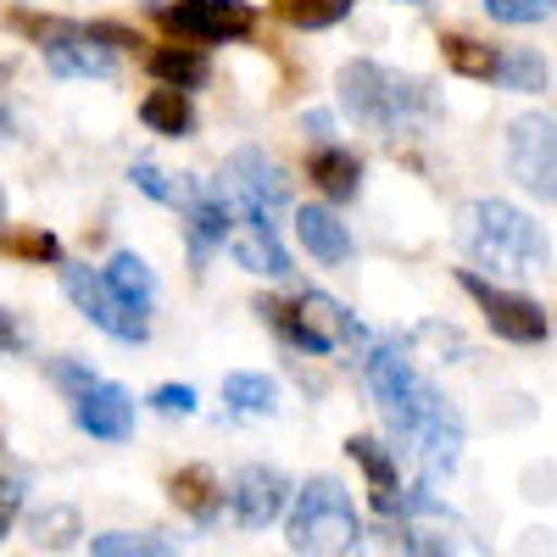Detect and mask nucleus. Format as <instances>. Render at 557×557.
<instances>
[{"mask_svg":"<svg viewBox=\"0 0 557 557\" xmlns=\"http://www.w3.org/2000/svg\"><path fill=\"white\" fill-rule=\"evenodd\" d=\"M407 7H424V0H407Z\"/></svg>","mask_w":557,"mask_h":557,"instance_id":"nucleus-39","label":"nucleus"},{"mask_svg":"<svg viewBox=\"0 0 557 557\" xmlns=\"http://www.w3.org/2000/svg\"><path fill=\"white\" fill-rule=\"evenodd\" d=\"M441 57H446V67L462 73V78H496V62H502L496 45H480V39H469V34H446V39H441Z\"/></svg>","mask_w":557,"mask_h":557,"instance_id":"nucleus-26","label":"nucleus"},{"mask_svg":"<svg viewBox=\"0 0 557 557\" xmlns=\"http://www.w3.org/2000/svg\"><path fill=\"white\" fill-rule=\"evenodd\" d=\"M396 546H401V552H457L451 535H430V530H401Z\"/></svg>","mask_w":557,"mask_h":557,"instance_id":"nucleus-34","label":"nucleus"},{"mask_svg":"<svg viewBox=\"0 0 557 557\" xmlns=\"http://www.w3.org/2000/svg\"><path fill=\"white\" fill-rule=\"evenodd\" d=\"M223 496H228V513H235V524L268 530V524L290 507V480L278 474V469H268V462H251V469L235 474V485H228Z\"/></svg>","mask_w":557,"mask_h":557,"instance_id":"nucleus-14","label":"nucleus"},{"mask_svg":"<svg viewBox=\"0 0 557 557\" xmlns=\"http://www.w3.org/2000/svg\"><path fill=\"white\" fill-rule=\"evenodd\" d=\"M62 268V290H67V301L96 323L101 335H112V341H123V346H146L151 341V318L139 312V307H128L112 285H107V273L101 268H89V262H57Z\"/></svg>","mask_w":557,"mask_h":557,"instance_id":"nucleus-6","label":"nucleus"},{"mask_svg":"<svg viewBox=\"0 0 557 557\" xmlns=\"http://www.w3.org/2000/svg\"><path fill=\"white\" fill-rule=\"evenodd\" d=\"M346 451H351V462L368 474V491H374V507L380 513H396V457L374 441V435H351L346 441Z\"/></svg>","mask_w":557,"mask_h":557,"instance_id":"nucleus-19","label":"nucleus"},{"mask_svg":"<svg viewBox=\"0 0 557 557\" xmlns=\"http://www.w3.org/2000/svg\"><path fill=\"white\" fill-rule=\"evenodd\" d=\"M301 128H307V134L318 139V146H323V139H330V128H335V117H330V112H307V117H301Z\"/></svg>","mask_w":557,"mask_h":557,"instance_id":"nucleus-37","label":"nucleus"},{"mask_svg":"<svg viewBox=\"0 0 557 557\" xmlns=\"http://www.w3.org/2000/svg\"><path fill=\"white\" fill-rule=\"evenodd\" d=\"M17 351H28V330L12 307H0V357H17Z\"/></svg>","mask_w":557,"mask_h":557,"instance_id":"nucleus-33","label":"nucleus"},{"mask_svg":"<svg viewBox=\"0 0 557 557\" xmlns=\"http://www.w3.org/2000/svg\"><path fill=\"white\" fill-rule=\"evenodd\" d=\"M139 117H146V128H151V134H168V139H184V134L196 128L190 96H184V89H173V84L151 89V96L139 101Z\"/></svg>","mask_w":557,"mask_h":557,"instance_id":"nucleus-20","label":"nucleus"},{"mask_svg":"<svg viewBox=\"0 0 557 557\" xmlns=\"http://www.w3.org/2000/svg\"><path fill=\"white\" fill-rule=\"evenodd\" d=\"M341 107L346 117H357L362 128H374V134H407L418 128L430 112H435V96H430V84L424 78H407V73H391L380 62H346L341 78Z\"/></svg>","mask_w":557,"mask_h":557,"instance_id":"nucleus-3","label":"nucleus"},{"mask_svg":"<svg viewBox=\"0 0 557 557\" xmlns=\"http://www.w3.org/2000/svg\"><path fill=\"white\" fill-rule=\"evenodd\" d=\"M262 323H273L296 351H312V357H330L341 346H362L368 330L357 323V312H346L335 296L323 290H301L296 301H257Z\"/></svg>","mask_w":557,"mask_h":557,"instance_id":"nucleus-5","label":"nucleus"},{"mask_svg":"<svg viewBox=\"0 0 557 557\" xmlns=\"http://www.w3.org/2000/svg\"><path fill=\"white\" fill-rule=\"evenodd\" d=\"M307 173H312V184L330 201H357V190H362V162H357V151H346V146H323L307 157Z\"/></svg>","mask_w":557,"mask_h":557,"instance_id":"nucleus-17","label":"nucleus"},{"mask_svg":"<svg viewBox=\"0 0 557 557\" xmlns=\"http://www.w3.org/2000/svg\"><path fill=\"white\" fill-rule=\"evenodd\" d=\"M17 257H34V262H62V246H57V235H12L7 240Z\"/></svg>","mask_w":557,"mask_h":557,"instance_id":"nucleus-32","label":"nucleus"},{"mask_svg":"<svg viewBox=\"0 0 557 557\" xmlns=\"http://www.w3.org/2000/svg\"><path fill=\"white\" fill-rule=\"evenodd\" d=\"M218 190H223L228 207H262V212H278V207L290 201V178L278 173V162H268L257 146H246V151L228 157V168H223V178H218Z\"/></svg>","mask_w":557,"mask_h":557,"instance_id":"nucleus-12","label":"nucleus"},{"mask_svg":"<svg viewBox=\"0 0 557 557\" xmlns=\"http://www.w3.org/2000/svg\"><path fill=\"white\" fill-rule=\"evenodd\" d=\"M351 7H357V0H273V12L285 17L290 28H301V34H318V28L346 23Z\"/></svg>","mask_w":557,"mask_h":557,"instance_id":"nucleus-25","label":"nucleus"},{"mask_svg":"<svg viewBox=\"0 0 557 557\" xmlns=\"http://www.w3.org/2000/svg\"><path fill=\"white\" fill-rule=\"evenodd\" d=\"M168 496H173L178 513H190L196 524H212V519L223 513V485H218V474H212V469H201V462L178 469V474L168 480Z\"/></svg>","mask_w":557,"mask_h":557,"instance_id":"nucleus-18","label":"nucleus"},{"mask_svg":"<svg viewBox=\"0 0 557 557\" xmlns=\"http://www.w3.org/2000/svg\"><path fill=\"white\" fill-rule=\"evenodd\" d=\"M552 117L546 112H524L507 128V173H513L524 190H535V201L557 196V139H552Z\"/></svg>","mask_w":557,"mask_h":557,"instance_id":"nucleus-9","label":"nucleus"},{"mask_svg":"<svg viewBox=\"0 0 557 557\" xmlns=\"http://www.w3.org/2000/svg\"><path fill=\"white\" fill-rule=\"evenodd\" d=\"M23 496H28V485L17 474H0V541H7L12 524L23 519Z\"/></svg>","mask_w":557,"mask_h":557,"instance_id":"nucleus-30","label":"nucleus"},{"mask_svg":"<svg viewBox=\"0 0 557 557\" xmlns=\"http://www.w3.org/2000/svg\"><path fill=\"white\" fill-rule=\"evenodd\" d=\"M285 541H290V552H357L362 546V524H357L351 491L335 474L307 480L296 507H290Z\"/></svg>","mask_w":557,"mask_h":557,"instance_id":"nucleus-4","label":"nucleus"},{"mask_svg":"<svg viewBox=\"0 0 557 557\" xmlns=\"http://www.w3.org/2000/svg\"><path fill=\"white\" fill-rule=\"evenodd\" d=\"M240 218L228 223V257H235L246 273H268V278H290V251L273 235V212L262 207H235Z\"/></svg>","mask_w":557,"mask_h":557,"instance_id":"nucleus-13","label":"nucleus"},{"mask_svg":"<svg viewBox=\"0 0 557 557\" xmlns=\"http://www.w3.org/2000/svg\"><path fill=\"white\" fill-rule=\"evenodd\" d=\"M296 240H301L307 257L323 262V268H346V262H351V228H346L330 207H301V212H296Z\"/></svg>","mask_w":557,"mask_h":557,"instance_id":"nucleus-16","label":"nucleus"},{"mask_svg":"<svg viewBox=\"0 0 557 557\" xmlns=\"http://www.w3.org/2000/svg\"><path fill=\"white\" fill-rule=\"evenodd\" d=\"M485 12L507 28H530V23H546L552 17V0H485Z\"/></svg>","mask_w":557,"mask_h":557,"instance_id":"nucleus-29","label":"nucleus"},{"mask_svg":"<svg viewBox=\"0 0 557 557\" xmlns=\"http://www.w3.org/2000/svg\"><path fill=\"white\" fill-rule=\"evenodd\" d=\"M223 401L228 412H240V418H268L278 407V385L268 374H251V368H240V374H228L223 380Z\"/></svg>","mask_w":557,"mask_h":557,"instance_id":"nucleus-23","label":"nucleus"},{"mask_svg":"<svg viewBox=\"0 0 557 557\" xmlns=\"http://www.w3.org/2000/svg\"><path fill=\"white\" fill-rule=\"evenodd\" d=\"M157 17L178 39H201V45H228L257 28V12L246 0H178V7H157Z\"/></svg>","mask_w":557,"mask_h":557,"instance_id":"nucleus-11","label":"nucleus"},{"mask_svg":"<svg viewBox=\"0 0 557 557\" xmlns=\"http://www.w3.org/2000/svg\"><path fill=\"white\" fill-rule=\"evenodd\" d=\"M457 246L469 251L480 268L502 273V278H535L552 268V246H546V228L519 212V207H507L496 196L485 201H469L457 212Z\"/></svg>","mask_w":557,"mask_h":557,"instance_id":"nucleus-2","label":"nucleus"},{"mask_svg":"<svg viewBox=\"0 0 557 557\" xmlns=\"http://www.w3.org/2000/svg\"><path fill=\"white\" fill-rule=\"evenodd\" d=\"M128 178H134V190H139V196H151V201H162V207L173 201V184H168V173H162L157 162H134Z\"/></svg>","mask_w":557,"mask_h":557,"instance_id":"nucleus-31","label":"nucleus"},{"mask_svg":"<svg viewBox=\"0 0 557 557\" xmlns=\"http://www.w3.org/2000/svg\"><path fill=\"white\" fill-rule=\"evenodd\" d=\"M0 223H7V190H0Z\"/></svg>","mask_w":557,"mask_h":557,"instance_id":"nucleus-38","label":"nucleus"},{"mask_svg":"<svg viewBox=\"0 0 557 557\" xmlns=\"http://www.w3.org/2000/svg\"><path fill=\"white\" fill-rule=\"evenodd\" d=\"M168 207H184V223H190V262L207 268V257L223 251V240H228L235 207L223 201L218 184H201V178H190V173L173 184V201H168Z\"/></svg>","mask_w":557,"mask_h":557,"instance_id":"nucleus-10","label":"nucleus"},{"mask_svg":"<svg viewBox=\"0 0 557 557\" xmlns=\"http://www.w3.org/2000/svg\"><path fill=\"white\" fill-rule=\"evenodd\" d=\"M496 84L502 89H519V96H535V89H546V62L535 51H502Z\"/></svg>","mask_w":557,"mask_h":557,"instance_id":"nucleus-27","label":"nucleus"},{"mask_svg":"<svg viewBox=\"0 0 557 557\" xmlns=\"http://www.w3.org/2000/svg\"><path fill=\"white\" fill-rule=\"evenodd\" d=\"M151 407H157V412H196V391H190V385H162V391L151 396Z\"/></svg>","mask_w":557,"mask_h":557,"instance_id":"nucleus-35","label":"nucleus"},{"mask_svg":"<svg viewBox=\"0 0 557 557\" xmlns=\"http://www.w3.org/2000/svg\"><path fill=\"white\" fill-rule=\"evenodd\" d=\"M73 418L89 441H128L134 435V396L112 380H89L73 396Z\"/></svg>","mask_w":557,"mask_h":557,"instance_id":"nucleus-15","label":"nucleus"},{"mask_svg":"<svg viewBox=\"0 0 557 557\" xmlns=\"http://www.w3.org/2000/svg\"><path fill=\"white\" fill-rule=\"evenodd\" d=\"M89 380H96L89 368H78V362H57V385H62V391H73V396H78Z\"/></svg>","mask_w":557,"mask_h":557,"instance_id":"nucleus-36","label":"nucleus"},{"mask_svg":"<svg viewBox=\"0 0 557 557\" xmlns=\"http://www.w3.org/2000/svg\"><path fill=\"white\" fill-rule=\"evenodd\" d=\"M362 385H368V396H374L380 418L391 424V435L407 441L418 457H424L430 474H451L457 469L462 441H469V424H462V412L407 362L401 346H380L374 357H368L362 362Z\"/></svg>","mask_w":557,"mask_h":557,"instance_id":"nucleus-1","label":"nucleus"},{"mask_svg":"<svg viewBox=\"0 0 557 557\" xmlns=\"http://www.w3.org/2000/svg\"><path fill=\"white\" fill-rule=\"evenodd\" d=\"M107 285L128 301V307H139V312H151V301H157V278H151V268H146V257H134V251H117L107 268Z\"/></svg>","mask_w":557,"mask_h":557,"instance_id":"nucleus-22","label":"nucleus"},{"mask_svg":"<svg viewBox=\"0 0 557 557\" xmlns=\"http://www.w3.org/2000/svg\"><path fill=\"white\" fill-rule=\"evenodd\" d=\"M89 552H96V557H173V541L112 530V535H96V541H89Z\"/></svg>","mask_w":557,"mask_h":557,"instance_id":"nucleus-28","label":"nucleus"},{"mask_svg":"<svg viewBox=\"0 0 557 557\" xmlns=\"http://www.w3.org/2000/svg\"><path fill=\"white\" fill-rule=\"evenodd\" d=\"M78 535H84L78 507H39V513L28 519V541L39 552H67V546H78Z\"/></svg>","mask_w":557,"mask_h":557,"instance_id":"nucleus-24","label":"nucleus"},{"mask_svg":"<svg viewBox=\"0 0 557 557\" xmlns=\"http://www.w3.org/2000/svg\"><path fill=\"white\" fill-rule=\"evenodd\" d=\"M151 78L173 84V89H201L212 78V62L196 45H162V51H151Z\"/></svg>","mask_w":557,"mask_h":557,"instance_id":"nucleus-21","label":"nucleus"},{"mask_svg":"<svg viewBox=\"0 0 557 557\" xmlns=\"http://www.w3.org/2000/svg\"><path fill=\"white\" fill-rule=\"evenodd\" d=\"M17 28H28L39 39V57L57 78H112V45L96 28H78V23H34L17 17Z\"/></svg>","mask_w":557,"mask_h":557,"instance_id":"nucleus-8","label":"nucleus"},{"mask_svg":"<svg viewBox=\"0 0 557 557\" xmlns=\"http://www.w3.org/2000/svg\"><path fill=\"white\" fill-rule=\"evenodd\" d=\"M457 285L474 296V307H480L485 323H491V335L513 341V346H541V341L552 335V318H546V307H541L535 296L502 290L496 278H485V273H474V268H462V273H457Z\"/></svg>","mask_w":557,"mask_h":557,"instance_id":"nucleus-7","label":"nucleus"}]
</instances>
